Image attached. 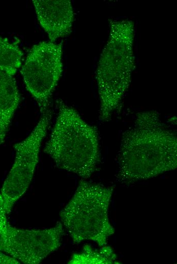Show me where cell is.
<instances>
[{
	"label": "cell",
	"mask_w": 177,
	"mask_h": 264,
	"mask_svg": "<svg viewBox=\"0 0 177 264\" xmlns=\"http://www.w3.org/2000/svg\"><path fill=\"white\" fill-rule=\"evenodd\" d=\"M117 180L125 184L154 178L177 167V138L159 112L138 113L125 131L117 156Z\"/></svg>",
	"instance_id": "cell-1"
},
{
	"label": "cell",
	"mask_w": 177,
	"mask_h": 264,
	"mask_svg": "<svg viewBox=\"0 0 177 264\" xmlns=\"http://www.w3.org/2000/svg\"><path fill=\"white\" fill-rule=\"evenodd\" d=\"M57 105V116L44 152L58 168L86 179L101 161L97 130L62 100Z\"/></svg>",
	"instance_id": "cell-2"
},
{
	"label": "cell",
	"mask_w": 177,
	"mask_h": 264,
	"mask_svg": "<svg viewBox=\"0 0 177 264\" xmlns=\"http://www.w3.org/2000/svg\"><path fill=\"white\" fill-rule=\"evenodd\" d=\"M96 71L100 101L99 119L108 121L119 107L131 81L135 66V26L130 20H112Z\"/></svg>",
	"instance_id": "cell-3"
},
{
	"label": "cell",
	"mask_w": 177,
	"mask_h": 264,
	"mask_svg": "<svg viewBox=\"0 0 177 264\" xmlns=\"http://www.w3.org/2000/svg\"><path fill=\"white\" fill-rule=\"evenodd\" d=\"M113 186L81 180L72 197L60 212L61 222L72 241L85 240L106 245L114 233L110 222L108 209Z\"/></svg>",
	"instance_id": "cell-4"
},
{
	"label": "cell",
	"mask_w": 177,
	"mask_h": 264,
	"mask_svg": "<svg viewBox=\"0 0 177 264\" xmlns=\"http://www.w3.org/2000/svg\"><path fill=\"white\" fill-rule=\"evenodd\" d=\"M30 134L15 144L13 164L3 184L1 194L7 214L27 190L38 162L41 143L46 136L51 119V111L46 109Z\"/></svg>",
	"instance_id": "cell-5"
},
{
	"label": "cell",
	"mask_w": 177,
	"mask_h": 264,
	"mask_svg": "<svg viewBox=\"0 0 177 264\" xmlns=\"http://www.w3.org/2000/svg\"><path fill=\"white\" fill-rule=\"evenodd\" d=\"M62 44L42 42L29 51L21 70L24 84L38 104L46 110L63 72Z\"/></svg>",
	"instance_id": "cell-6"
},
{
	"label": "cell",
	"mask_w": 177,
	"mask_h": 264,
	"mask_svg": "<svg viewBox=\"0 0 177 264\" xmlns=\"http://www.w3.org/2000/svg\"><path fill=\"white\" fill-rule=\"evenodd\" d=\"M64 226L57 222L45 229H24L10 226L5 237L0 236V251L25 264H38L61 245Z\"/></svg>",
	"instance_id": "cell-7"
},
{
	"label": "cell",
	"mask_w": 177,
	"mask_h": 264,
	"mask_svg": "<svg viewBox=\"0 0 177 264\" xmlns=\"http://www.w3.org/2000/svg\"><path fill=\"white\" fill-rule=\"evenodd\" d=\"M38 20L50 42L70 35L74 13L69 0H33Z\"/></svg>",
	"instance_id": "cell-8"
},
{
	"label": "cell",
	"mask_w": 177,
	"mask_h": 264,
	"mask_svg": "<svg viewBox=\"0 0 177 264\" xmlns=\"http://www.w3.org/2000/svg\"><path fill=\"white\" fill-rule=\"evenodd\" d=\"M20 100L14 76L0 70V145L4 143Z\"/></svg>",
	"instance_id": "cell-9"
},
{
	"label": "cell",
	"mask_w": 177,
	"mask_h": 264,
	"mask_svg": "<svg viewBox=\"0 0 177 264\" xmlns=\"http://www.w3.org/2000/svg\"><path fill=\"white\" fill-rule=\"evenodd\" d=\"M68 263L112 264L120 262L117 260V256L111 247L106 245L97 249L86 245L81 251L72 255Z\"/></svg>",
	"instance_id": "cell-10"
},
{
	"label": "cell",
	"mask_w": 177,
	"mask_h": 264,
	"mask_svg": "<svg viewBox=\"0 0 177 264\" xmlns=\"http://www.w3.org/2000/svg\"><path fill=\"white\" fill-rule=\"evenodd\" d=\"M22 56L17 45L0 37V70L14 76L21 65Z\"/></svg>",
	"instance_id": "cell-11"
},
{
	"label": "cell",
	"mask_w": 177,
	"mask_h": 264,
	"mask_svg": "<svg viewBox=\"0 0 177 264\" xmlns=\"http://www.w3.org/2000/svg\"><path fill=\"white\" fill-rule=\"evenodd\" d=\"M7 215L4 200L0 193V236L2 237L7 235L11 225L7 218Z\"/></svg>",
	"instance_id": "cell-12"
},
{
	"label": "cell",
	"mask_w": 177,
	"mask_h": 264,
	"mask_svg": "<svg viewBox=\"0 0 177 264\" xmlns=\"http://www.w3.org/2000/svg\"><path fill=\"white\" fill-rule=\"evenodd\" d=\"M20 262L0 251V264H18Z\"/></svg>",
	"instance_id": "cell-13"
}]
</instances>
